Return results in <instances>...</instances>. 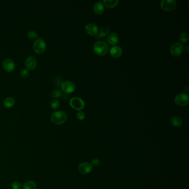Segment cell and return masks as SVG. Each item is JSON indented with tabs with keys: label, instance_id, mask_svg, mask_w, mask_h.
Wrapping results in <instances>:
<instances>
[{
	"label": "cell",
	"instance_id": "29",
	"mask_svg": "<svg viewBox=\"0 0 189 189\" xmlns=\"http://www.w3.org/2000/svg\"><path fill=\"white\" fill-rule=\"evenodd\" d=\"M188 48H189V47H188V46H186V47H185V50H186V51H188Z\"/></svg>",
	"mask_w": 189,
	"mask_h": 189
},
{
	"label": "cell",
	"instance_id": "19",
	"mask_svg": "<svg viewBox=\"0 0 189 189\" xmlns=\"http://www.w3.org/2000/svg\"><path fill=\"white\" fill-rule=\"evenodd\" d=\"M15 103V100L12 97H7L3 101V105L6 108H11Z\"/></svg>",
	"mask_w": 189,
	"mask_h": 189
},
{
	"label": "cell",
	"instance_id": "15",
	"mask_svg": "<svg viewBox=\"0 0 189 189\" xmlns=\"http://www.w3.org/2000/svg\"><path fill=\"white\" fill-rule=\"evenodd\" d=\"M107 41L108 43L111 45H114L117 44L119 41V37L117 33H111L108 36Z\"/></svg>",
	"mask_w": 189,
	"mask_h": 189
},
{
	"label": "cell",
	"instance_id": "14",
	"mask_svg": "<svg viewBox=\"0 0 189 189\" xmlns=\"http://www.w3.org/2000/svg\"><path fill=\"white\" fill-rule=\"evenodd\" d=\"M93 10L94 11L95 13L98 15H101L104 12V6L101 2L98 1L94 3Z\"/></svg>",
	"mask_w": 189,
	"mask_h": 189
},
{
	"label": "cell",
	"instance_id": "23",
	"mask_svg": "<svg viewBox=\"0 0 189 189\" xmlns=\"http://www.w3.org/2000/svg\"><path fill=\"white\" fill-rule=\"evenodd\" d=\"M51 95H52L53 98H59L62 95V92L59 89H55V90L53 91L52 93H51Z\"/></svg>",
	"mask_w": 189,
	"mask_h": 189
},
{
	"label": "cell",
	"instance_id": "22",
	"mask_svg": "<svg viewBox=\"0 0 189 189\" xmlns=\"http://www.w3.org/2000/svg\"><path fill=\"white\" fill-rule=\"evenodd\" d=\"M180 41L183 43H186L188 40V36L185 32L181 33L179 36Z\"/></svg>",
	"mask_w": 189,
	"mask_h": 189
},
{
	"label": "cell",
	"instance_id": "18",
	"mask_svg": "<svg viewBox=\"0 0 189 189\" xmlns=\"http://www.w3.org/2000/svg\"><path fill=\"white\" fill-rule=\"evenodd\" d=\"M119 2V0H104L103 1L104 6L109 8H113L117 6Z\"/></svg>",
	"mask_w": 189,
	"mask_h": 189
},
{
	"label": "cell",
	"instance_id": "13",
	"mask_svg": "<svg viewBox=\"0 0 189 189\" xmlns=\"http://www.w3.org/2000/svg\"><path fill=\"white\" fill-rule=\"evenodd\" d=\"M37 60L36 59L32 56H29L26 59L25 61L26 67L29 69H33L35 68L37 66Z\"/></svg>",
	"mask_w": 189,
	"mask_h": 189
},
{
	"label": "cell",
	"instance_id": "10",
	"mask_svg": "<svg viewBox=\"0 0 189 189\" xmlns=\"http://www.w3.org/2000/svg\"><path fill=\"white\" fill-rule=\"evenodd\" d=\"M85 32L91 36H97L98 34L99 29L96 24L93 23H89L87 24L85 27Z\"/></svg>",
	"mask_w": 189,
	"mask_h": 189
},
{
	"label": "cell",
	"instance_id": "5",
	"mask_svg": "<svg viewBox=\"0 0 189 189\" xmlns=\"http://www.w3.org/2000/svg\"><path fill=\"white\" fill-rule=\"evenodd\" d=\"M174 101L179 106H185L189 103V95L186 93H179L174 98Z\"/></svg>",
	"mask_w": 189,
	"mask_h": 189
},
{
	"label": "cell",
	"instance_id": "20",
	"mask_svg": "<svg viewBox=\"0 0 189 189\" xmlns=\"http://www.w3.org/2000/svg\"><path fill=\"white\" fill-rule=\"evenodd\" d=\"M37 185L33 181L29 180L23 184V189H36Z\"/></svg>",
	"mask_w": 189,
	"mask_h": 189
},
{
	"label": "cell",
	"instance_id": "1",
	"mask_svg": "<svg viewBox=\"0 0 189 189\" xmlns=\"http://www.w3.org/2000/svg\"><path fill=\"white\" fill-rule=\"evenodd\" d=\"M109 49V45L103 41H98L95 43L93 46L94 52L99 55H105Z\"/></svg>",
	"mask_w": 189,
	"mask_h": 189
},
{
	"label": "cell",
	"instance_id": "12",
	"mask_svg": "<svg viewBox=\"0 0 189 189\" xmlns=\"http://www.w3.org/2000/svg\"><path fill=\"white\" fill-rule=\"evenodd\" d=\"M4 69L7 72H12L15 68V62L11 59H6L3 62Z\"/></svg>",
	"mask_w": 189,
	"mask_h": 189
},
{
	"label": "cell",
	"instance_id": "16",
	"mask_svg": "<svg viewBox=\"0 0 189 189\" xmlns=\"http://www.w3.org/2000/svg\"><path fill=\"white\" fill-rule=\"evenodd\" d=\"M109 28L107 27H102L99 31H98V34L97 35V38L99 39L103 37H104L107 35H108V33L109 32Z\"/></svg>",
	"mask_w": 189,
	"mask_h": 189
},
{
	"label": "cell",
	"instance_id": "3",
	"mask_svg": "<svg viewBox=\"0 0 189 189\" xmlns=\"http://www.w3.org/2000/svg\"><path fill=\"white\" fill-rule=\"evenodd\" d=\"M177 2L175 0H162L160 2L161 9L166 11H172L176 8Z\"/></svg>",
	"mask_w": 189,
	"mask_h": 189
},
{
	"label": "cell",
	"instance_id": "6",
	"mask_svg": "<svg viewBox=\"0 0 189 189\" xmlns=\"http://www.w3.org/2000/svg\"><path fill=\"white\" fill-rule=\"evenodd\" d=\"M69 104L72 108L75 109L77 111H81L85 106L84 101L81 98L73 97L70 99Z\"/></svg>",
	"mask_w": 189,
	"mask_h": 189
},
{
	"label": "cell",
	"instance_id": "27",
	"mask_svg": "<svg viewBox=\"0 0 189 189\" xmlns=\"http://www.w3.org/2000/svg\"><path fill=\"white\" fill-rule=\"evenodd\" d=\"M100 160L97 158H94L93 160H91V164L92 167H97L100 164Z\"/></svg>",
	"mask_w": 189,
	"mask_h": 189
},
{
	"label": "cell",
	"instance_id": "25",
	"mask_svg": "<svg viewBox=\"0 0 189 189\" xmlns=\"http://www.w3.org/2000/svg\"><path fill=\"white\" fill-rule=\"evenodd\" d=\"M12 187L13 189H21L22 185L19 181H15L12 184Z\"/></svg>",
	"mask_w": 189,
	"mask_h": 189
},
{
	"label": "cell",
	"instance_id": "8",
	"mask_svg": "<svg viewBox=\"0 0 189 189\" xmlns=\"http://www.w3.org/2000/svg\"><path fill=\"white\" fill-rule=\"evenodd\" d=\"M61 86L62 91L66 94L71 93L75 91V85L74 83H73L71 81H63V83H62Z\"/></svg>",
	"mask_w": 189,
	"mask_h": 189
},
{
	"label": "cell",
	"instance_id": "9",
	"mask_svg": "<svg viewBox=\"0 0 189 189\" xmlns=\"http://www.w3.org/2000/svg\"><path fill=\"white\" fill-rule=\"evenodd\" d=\"M93 170V167L91 163L87 162L82 163L79 165L78 170L79 173L83 175H87L91 173Z\"/></svg>",
	"mask_w": 189,
	"mask_h": 189
},
{
	"label": "cell",
	"instance_id": "26",
	"mask_svg": "<svg viewBox=\"0 0 189 189\" xmlns=\"http://www.w3.org/2000/svg\"><path fill=\"white\" fill-rule=\"evenodd\" d=\"M77 117L78 118L79 120L83 121L85 119V114L83 111H78V113L77 114Z\"/></svg>",
	"mask_w": 189,
	"mask_h": 189
},
{
	"label": "cell",
	"instance_id": "17",
	"mask_svg": "<svg viewBox=\"0 0 189 189\" xmlns=\"http://www.w3.org/2000/svg\"><path fill=\"white\" fill-rule=\"evenodd\" d=\"M171 123L174 127H180L183 124V121L181 118L178 116H174L171 119Z\"/></svg>",
	"mask_w": 189,
	"mask_h": 189
},
{
	"label": "cell",
	"instance_id": "21",
	"mask_svg": "<svg viewBox=\"0 0 189 189\" xmlns=\"http://www.w3.org/2000/svg\"><path fill=\"white\" fill-rule=\"evenodd\" d=\"M60 103L58 99H55L51 102V106L53 109H57L59 107Z\"/></svg>",
	"mask_w": 189,
	"mask_h": 189
},
{
	"label": "cell",
	"instance_id": "2",
	"mask_svg": "<svg viewBox=\"0 0 189 189\" xmlns=\"http://www.w3.org/2000/svg\"><path fill=\"white\" fill-rule=\"evenodd\" d=\"M51 120L53 124L61 125L64 124L67 120V115L63 111H55L51 115Z\"/></svg>",
	"mask_w": 189,
	"mask_h": 189
},
{
	"label": "cell",
	"instance_id": "4",
	"mask_svg": "<svg viewBox=\"0 0 189 189\" xmlns=\"http://www.w3.org/2000/svg\"><path fill=\"white\" fill-rule=\"evenodd\" d=\"M33 48L37 53H38V54L42 53L46 50V42L41 38H39L36 39L33 43Z\"/></svg>",
	"mask_w": 189,
	"mask_h": 189
},
{
	"label": "cell",
	"instance_id": "28",
	"mask_svg": "<svg viewBox=\"0 0 189 189\" xmlns=\"http://www.w3.org/2000/svg\"><path fill=\"white\" fill-rule=\"evenodd\" d=\"M28 75H29V72L27 69H23L21 72V75L23 78H26L28 76Z\"/></svg>",
	"mask_w": 189,
	"mask_h": 189
},
{
	"label": "cell",
	"instance_id": "24",
	"mask_svg": "<svg viewBox=\"0 0 189 189\" xmlns=\"http://www.w3.org/2000/svg\"><path fill=\"white\" fill-rule=\"evenodd\" d=\"M27 36L29 39H35L38 37V33L33 31H30L27 33Z\"/></svg>",
	"mask_w": 189,
	"mask_h": 189
},
{
	"label": "cell",
	"instance_id": "11",
	"mask_svg": "<svg viewBox=\"0 0 189 189\" xmlns=\"http://www.w3.org/2000/svg\"><path fill=\"white\" fill-rule=\"evenodd\" d=\"M109 52L113 57L118 58L122 55L123 50L120 46L115 45L111 48Z\"/></svg>",
	"mask_w": 189,
	"mask_h": 189
},
{
	"label": "cell",
	"instance_id": "7",
	"mask_svg": "<svg viewBox=\"0 0 189 189\" xmlns=\"http://www.w3.org/2000/svg\"><path fill=\"white\" fill-rule=\"evenodd\" d=\"M184 51V47L179 42H175L171 45L170 48V52L174 57H178L181 55Z\"/></svg>",
	"mask_w": 189,
	"mask_h": 189
}]
</instances>
